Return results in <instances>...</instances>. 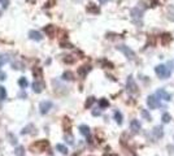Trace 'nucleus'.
I'll return each instance as SVG.
<instances>
[{"label":"nucleus","mask_w":174,"mask_h":156,"mask_svg":"<svg viewBox=\"0 0 174 156\" xmlns=\"http://www.w3.org/2000/svg\"><path fill=\"white\" fill-rule=\"evenodd\" d=\"M106 1H109V0H99V3H100V4H105Z\"/></svg>","instance_id":"79ce46f5"},{"label":"nucleus","mask_w":174,"mask_h":156,"mask_svg":"<svg viewBox=\"0 0 174 156\" xmlns=\"http://www.w3.org/2000/svg\"><path fill=\"white\" fill-rule=\"evenodd\" d=\"M31 130H35V126L34 125H27L26 127H24V129H22V134H29V133H33Z\"/></svg>","instance_id":"393cba45"},{"label":"nucleus","mask_w":174,"mask_h":156,"mask_svg":"<svg viewBox=\"0 0 174 156\" xmlns=\"http://www.w3.org/2000/svg\"><path fill=\"white\" fill-rule=\"evenodd\" d=\"M166 18L170 22H174V5H169L166 9Z\"/></svg>","instance_id":"2eb2a0df"},{"label":"nucleus","mask_w":174,"mask_h":156,"mask_svg":"<svg viewBox=\"0 0 174 156\" xmlns=\"http://www.w3.org/2000/svg\"><path fill=\"white\" fill-rule=\"evenodd\" d=\"M108 156H118L117 154H112V155H108Z\"/></svg>","instance_id":"37998d69"},{"label":"nucleus","mask_w":174,"mask_h":156,"mask_svg":"<svg viewBox=\"0 0 174 156\" xmlns=\"http://www.w3.org/2000/svg\"><path fill=\"white\" fill-rule=\"evenodd\" d=\"M31 87H33V90H34L36 94H40L42 91H43V88H44V83L39 82V81H35V82H33Z\"/></svg>","instance_id":"1a4fd4ad"},{"label":"nucleus","mask_w":174,"mask_h":156,"mask_svg":"<svg viewBox=\"0 0 174 156\" xmlns=\"http://www.w3.org/2000/svg\"><path fill=\"white\" fill-rule=\"evenodd\" d=\"M131 17L134 20H140L143 17V9H140L139 7H135L131 9Z\"/></svg>","instance_id":"6e6552de"},{"label":"nucleus","mask_w":174,"mask_h":156,"mask_svg":"<svg viewBox=\"0 0 174 156\" xmlns=\"http://www.w3.org/2000/svg\"><path fill=\"white\" fill-rule=\"evenodd\" d=\"M117 49H118V51H121L122 54L129 58V60H133V58H135V52H134L133 49L130 48V47H127V46H118V47H117Z\"/></svg>","instance_id":"20e7f679"},{"label":"nucleus","mask_w":174,"mask_h":156,"mask_svg":"<svg viewBox=\"0 0 174 156\" xmlns=\"http://www.w3.org/2000/svg\"><path fill=\"white\" fill-rule=\"evenodd\" d=\"M79 132L82 135L85 136H90V127L87 126V125H81L79 126Z\"/></svg>","instance_id":"a211bd4d"},{"label":"nucleus","mask_w":174,"mask_h":156,"mask_svg":"<svg viewBox=\"0 0 174 156\" xmlns=\"http://www.w3.org/2000/svg\"><path fill=\"white\" fill-rule=\"evenodd\" d=\"M94 103H95V98H94V96H90V98H87L85 107H86V108H90L92 104H94Z\"/></svg>","instance_id":"bb28decb"},{"label":"nucleus","mask_w":174,"mask_h":156,"mask_svg":"<svg viewBox=\"0 0 174 156\" xmlns=\"http://www.w3.org/2000/svg\"><path fill=\"white\" fill-rule=\"evenodd\" d=\"M92 115H94V116H100V115H102L100 108H99V109H94V111H92Z\"/></svg>","instance_id":"ea45409f"},{"label":"nucleus","mask_w":174,"mask_h":156,"mask_svg":"<svg viewBox=\"0 0 174 156\" xmlns=\"http://www.w3.org/2000/svg\"><path fill=\"white\" fill-rule=\"evenodd\" d=\"M18 85H19V87L21 88H26L27 86H29V82H27V79L25 77H21L18 79Z\"/></svg>","instance_id":"412c9836"},{"label":"nucleus","mask_w":174,"mask_h":156,"mask_svg":"<svg viewBox=\"0 0 174 156\" xmlns=\"http://www.w3.org/2000/svg\"><path fill=\"white\" fill-rule=\"evenodd\" d=\"M61 47L64 48H73V46L70 43H65V42H61Z\"/></svg>","instance_id":"4c0bfd02"},{"label":"nucleus","mask_w":174,"mask_h":156,"mask_svg":"<svg viewBox=\"0 0 174 156\" xmlns=\"http://www.w3.org/2000/svg\"><path fill=\"white\" fill-rule=\"evenodd\" d=\"M55 26L53 25H47V26H44V33H46L47 35H48L49 38H53V35H55Z\"/></svg>","instance_id":"4468645a"},{"label":"nucleus","mask_w":174,"mask_h":156,"mask_svg":"<svg viewBox=\"0 0 174 156\" xmlns=\"http://www.w3.org/2000/svg\"><path fill=\"white\" fill-rule=\"evenodd\" d=\"M160 40H161V43L164 44V46H166V44H169L170 42L173 40L172 34H170V33H164V34L160 37Z\"/></svg>","instance_id":"9d476101"},{"label":"nucleus","mask_w":174,"mask_h":156,"mask_svg":"<svg viewBox=\"0 0 174 156\" xmlns=\"http://www.w3.org/2000/svg\"><path fill=\"white\" fill-rule=\"evenodd\" d=\"M29 37L30 39H33V40H36V42H40L42 40V34L39 31H36V30H30L29 31Z\"/></svg>","instance_id":"9b49d317"},{"label":"nucleus","mask_w":174,"mask_h":156,"mask_svg":"<svg viewBox=\"0 0 174 156\" xmlns=\"http://www.w3.org/2000/svg\"><path fill=\"white\" fill-rule=\"evenodd\" d=\"M170 120H172V116H170L169 113H164V115H162V122L166 124V122H169Z\"/></svg>","instance_id":"2f4dec72"},{"label":"nucleus","mask_w":174,"mask_h":156,"mask_svg":"<svg viewBox=\"0 0 174 156\" xmlns=\"http://www.w3.org/2000/svg\"><path fill=\"white\" fill-rule=\"evenodd\" d=\"M7 98V91H5V87L0 86V100H4Z\"/></svg>","instance_id":"c756f323"},{"label":"nucleus","mask_w":174,"mask_h":156,"mask_svg":"<svg viewBox=\"0 0 174 156\" xmlns=\"http://www.w3.org/2000/svg\"><path fill=\"white\" fill-rule=\"evenodd\" d=\"M0 5H1L3 8H8V5H9V0H0Z\"/></svg>","instance_id":"f704fd0d"},{"label":"nucleus","mask_w":174,"mask_h":156,"mask_svg":"<svg viewBox=\"0 0 174 156\" xmlns=\"http://www.w3.org/2000/svg\"><path fill=\"white\" fill-rule=\"evenodd\" d=\"M56 148H57V151L61 152L63 155H66V154H68V148H66V146H64V144H61V143H58L57 146H56Z\"/></svg>","instance_id":"4be33fe9"},{"label":"nucleus","mask_w":174,"mask_h":156,"mask_svg":"<svg viewBox=\"0 0 174 156\" xmlns=\"http://www.w3.org/2000/svg\"><path fill=\"white\" fill-rule=\"evenodd\" d=\"M13 68L15 69H24V65L21 63H15L13 64Z\"/></svg>","instance_id":"e433bc0d"},{"label":"nucleus","mask_w":174,"mask_h":156,"mask_svg":"<svg viewBox=\"0 0 174 156\" xmlns=\"http://www.w3.org/2000/svg\"><path fill=\"white\" fill-rule=\"evenodd\" d=\"M155 73L156 76L160 78V79H166L168 77H170V74H172V70H170L169 68H168L166 65H157L155 68Z\"/></svg>","instance_id":"f257e3e1"},{"label":"nucleus","mask_w":174,"mask_h":156,"mask_svg":"<svg viewBox=\"0 0 174 156\" xmlns=\"http://www.w3.org/2000/svg\"><path fill=\"white\" fill-rule=\"evenodd\" d=\"M74 61H75V58L73 57V56H70V55H68V56L64 57V63H65V64H73Z\"/></svg>","instance_id":"c85d7f7f"},{"label":"nucleus","mask_w":174,"mask_h":156,"mask_svg":"<svg viewBox=\"0 0 174 156\" xmlns=\"http://www.w3.org/2000/svg\"><path fill=\"white\" fill-rule=\"evenodd\" d=\"M64 125H65V129L66 130L70 129V121H69L68 117H65V118H64Z\"/></svg>","instance_id":"c9c22d12"},{"label":"nucleus","mask_w":174,"mask_h":156,"mask_svg":"<svg viewBox=\"0 0 174 156\" xmlns=\"http://www.w3.org/2000/svg\"><path fill=\"white\" fill-rule=\"evenodd\" d=\"M157 96L160 98V99L162 100H166V102H169V100H172V94H169L165 88H159V90L156 91Z\"/></svg>","instance_id":"0eeeda50"},{"label":"nucleus","mask_w":174,"mask_h":156,"mask_svg":"<svg viewBox=\"0 0 174 156\" xmlns=\"http://www.w3.org/2000/svg\"><path fill=\"white\" fill-rule=\"evenodd\" d=\"M90 70H91V66L90 65H83V66H81V68H78V74H79L82 78H85Z\"/></svg>","instance_id":"ddd939ff"},{"label":"nucleus","mask_w":174,"mask_h":156,"mask_svg":"<svg viewBox=\"0 0 174 156\" xmlns=\"http://www.w3.org/2000/svg\"><path fill=\"white\" fill-rule=\"evenodd\" d=\"M16 156H25V147L24 146H17L15 150Z\"/></svg>","instance_id":"aec40b11"},{"label":"nucleus","mask_w":174,"mask_h":156,"mask_svg":"<svg viewBox=\"0 0 174 156\" xmlns=\"http://www.w3.org/2000/svg\"><path fill=\"white\" fill-rule=\"evenodd\" d=\"M152 133H153V135H155L156 138H161V136L164 135V130H162L161 126H155L153 127V130H152Z\"/></svg>","instance_id":"dca6fc26"},{"label":"nucleus","mask_w":174,"mask_h":156,"mask_svg":"<svg viewBox=\"0 0 174 156\" xmlns=\"http://www.w3.org/2000/svg\"><path fill=\"white\" fill-rule=\"evenodd\" d=\"M52 102H49V100H44V102H42L40 104H39V111H40L42 115H46V113L49 112V109L52 108Z\"/></svg>","instance_id":"423d86ee"},{"label":"nucleus","mask_w":174,"mask_h":156,"mask_svg":"<svg viewBox=\"0 0 174 156\" xmlns=\"http://www.w3.org/2000/svg\"><path fill=\"white\" fill-rule=\"evenodd\" d=\"M63 79L64 81H73L74 79V74H73L72 72H69V70L64 72L63 73Z\"/></svg>","instance_id":"6ab92c4d"},{"label":"nucleus","mask_w":174,"mask_h":156,"mask_svg":"<svg viewBox=\"0 0 174 156\" xmlns=\"http://www.w3.org/2000/svg\"><path fill=\"white\" fill-rule=\"evenodd\" d=\"M114 120H116V122L118 125L122 124V113L120 112V111H116V112H114Z\"/></svg>","instance_id":"5701e85b"},{"label":"nucleus","mask_w":174,"mask_h":156,"mask_svg":"<svg viewBox=\"0 0 174 156\" xmlns=\"http://www.w3.org/2000/svg\"><path fill=\"white\" fill-rule=\"evenodd\" d=\"M7 61H8V57L5 56V55H0V68H1V66L4 65Z\"/></svg>","instance_id":"473e14b6"},{"label":"nucleus","mask_w":174,"mask_h":156,"mask_svg":"<svg viewBox=\"0 0 174 156\" xmlns=\"http://www.w3.org/2000/svg\"><path fill=\"white\" fill-rule=\"evenodd\" d=\"M130 127H131V130H133V133H139L140 129H142V125H140V122L138 120H133V121L130 122Z\"/></svg>","instance_id":"f8f14e48"},{"label":"nucleus","mask_w":174,"mask_h":156,"mask_svg":"<svg viewBox=\"0 0 174 156\" xmlns=\"http://www.w3.org/2000/svg\"><path fill=\"white\" fill-rule=\"evenodd\" d=\"M5 79H7V74L3 70H0V81H5Z\"/></svg>","instance_id":"58836bf2"},{"label":"nucleus","mask_w":174,"mask_h":156,"mask_svg":"<svg viewBox=\"0 0 174 156\" xmlns=\"http://www.w3.org/2000/svg\"><path fill=\"white\" fill-rule=\"evenodd\" d=\"M48 147H49L48 141L43 139V141H36L34 144L30 146V148H31L34 152H42V151H44V150H47Z\"/></svg>","instance_id":"f03ea898"},{"label":"nucleus","mask_w":174,"mask_h":156,"mask_svg":"<svg viewBox=\"0 0 174 156\" xmlns=\"http://www.w3.org/2000/svg\"><path fill=\"white\" fill-rule=\"evenodd\" d=\"M87 12L97 15V13H100V9H99V7H97V5H95V4H88V5H87Z\"/></svg>","instance_id":"f3484780"},{"label":"nucleus","mask_w":174,"mask_h":156,"mask_svg":"<svg viewBox=\"0 0 174 156\" xmlns=\"http://www.w3.org/2000/svg\"><path fill=\"white\" fill-rule=\"evenodd\" d=\"M9 138H10V143H13V144L17 143V141H16V138L13 135H9Z\"/></svg>","instance_id":"a19ab883"},{"label":"nucleus","mask_w":174,"mask_h":156,"mask_svg":"<svg viewBox=\"0 0 174 156\" xmlns=\"http://www.w3.org/2000/svg\"><path fill=\"white\" fill-rule=\"evenodd\" d=\"M65 141L68 142L69 144H73L74 143V136L70 135V134H65Z\"/></svg>","instance_id":"7c9ffc66"},{"label":"nucleus","mask_w":174,"mask_h":156,"mask_svg":"<svg viewBox=\"0 0 174 156\" xmlns=\"http://www.w3.org/2000/svg\"><path fill=\"white\" fill-rule=\"evenodd\" d=\"M109 105V102L108 99H100L99 100V108L102 109V108H106Z\"/></svg>","instance_id":"a878e982"},{"label":"nucleus","mask_w":174,"mask_h":156,"mask_svg":"<svg viewBox=\"0 0 174 156\" xmlns=\"http://www.w3.org/2000/svg\"><path fill=\"white\" fill-rule=\"evenodd\" d=\"M147 105L151 109H156V108L160 107V100L157 99V96H155V95H150L147 98Z\"/></svg>","instance_id":"39448f33"},{"label":"nucleus","mask_w":174,"mask_h":156,"mask_svg":"<svg viewBox=\"0 0 174 156\" xmlns=\"http://www.w3.org/2000/svg\"><path fill=\"white\" fill-rule=\"evenodd\" d=\"M140 112H142V116L144 117V118L147 120V121H151V120H152V117H151V115L147 112V109H142Z\"/></svg>","instance_id":"cd10ccee"},{"label":"nucleus","mask_w":174,"mask_h":156,"mask_svg":"<svg viewBox=\"0 0 174 156\" xmlns=\"http://www.w3.org/2000/svg\"><path fill=\"white\" fill-rule=\"evenodd\" d=\"M126 88H127V93L130 94H138V85L136 82L134 81L133 76H129L127 77V81H126Z\"/></svg>","instance_id":"7ed1b4c3"},{"label":"nucleus","mask_w":174,"mask_h":156,"mask_svg":"<svg viewBox=\"0 0 174 156\" xmlns=\"http://www.w3.org/2000/svg\"><path fill=\"white\" fill-rule=\"evenodd\" d=\"M102 64L105 66V68L113 69V64H112V63H109V61H106V60H102Z\"/></svg>","instance_id":"72a5a7b5"},{"label":"nucleus","mask_w":174,"mask_h":156,"mask_svg":"<svg viewBox=\"0 0 174 156\" xmlns=\"http://www.w3.org/2000/svg\"><path fill=\"white\" fill-rule=\"evenodd\" d=\"M33 74H34V77L35 78H40L42 77V74H43V70H42V68H34L33 69Z\"/></svg>","instance_id":"b1692460"}]
</instances>
